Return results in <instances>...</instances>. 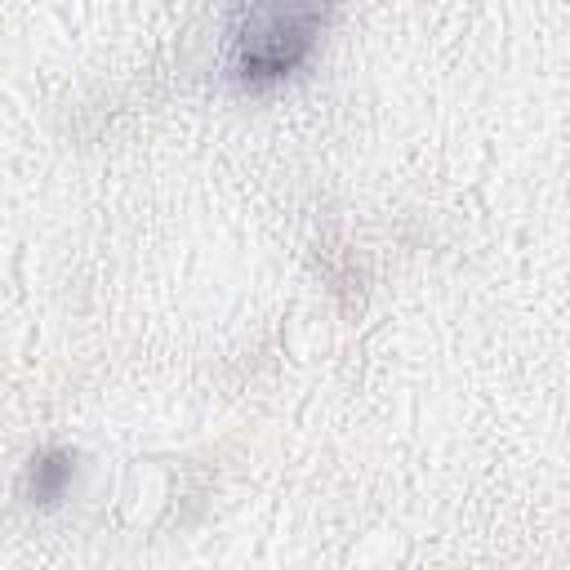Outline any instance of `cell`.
Here are the masks:
<instances>
[{
	"mask_svg": "<svg viewBox=\"0 0 570 570\" xmlns=\"http://www.w3.org/2000/svg\"><path fill=\"white\" fill-rule=\"evenodd\" d=\"M330 13L316 4H254L227 27V76L240 89H272L289 80L321 45Z\"/></svg>",
	"mask_w": 570,
	"mask_h": 570,
	"instance_id": "obj_1",
	"label": "cell"
},
{
	"mask_svg": "<svg viewBox=\"0 0 570 570\" xmlns=\"http://www.w3.org/2000/svg\"><path fill=\"white\" fill-rule=\"evenodd\" d=\"M76 481V454L62 445H49L40 454H31L27 472H22V499L36 508H53Z\"/></svg>",
	"mask_w": 570,
	"mask_h": 570,
	"instance_id": "obj_2",
	"label": "cell"
}]
</instances>
